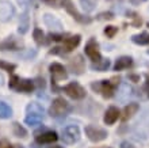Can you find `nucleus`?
Wrapping results in <instances>:
<instances>
[{"label":"nucleus","mask_w":149,"mask_h":148,"mask_svg":"<svg viewBox=\"0 0 149 148\" xmlns=\"http://www.w3.org/2000/svg\"><path fill=\"white\" fill-rule=\"evenodd\" d=\"M92 90L95 93L100 94L103 98H113L114 97V93H115V84H114L111 80H102V82H94L91 84Z\"/></svg>","instance_id":"obj_1"},{"label":"nucleus","mask_w":149,"mask_h":148,"mask_svg":"<svg viewBox=\"0 0 149 148\" xmlns=\"http://www.w3.org/2000/svg\"><path fill=\"white\" fill-rule=\"evenodd\" d=\"M69 110H71L69 103L64 98L58 97V98H56V99H53V102H52V106H50V109H49V114H50L52 117L58 118V117L65 116Z\"/></svg>","instance_id":"obj_2"},{"label":"nucleus","mask_w":149,"mask_h":148,"mask_svg":"<svg viewBox=\"0 0 149 148\" xmlns=\"http://www.w3.org/2000/svg\"><path fill=\"white\" fill-rule=\"evenodd\" d=\"M84 132H86V136L88 137V140L92 143H99V141L106 140L109 136L106 129L96 126V125H87L84 128Z\"/></svg>","instance_id":"obj_3"},{"label":"nucleus","mask_w":149,"mask_h":148,"mask_svg":"<svg viewBox=\"0 0 149 148\" xmlns=\"http://www.w3.org/2000/svg\"><path fill=\"white\" fill-rule=\"evenodd\" d=\"M61 139L65 144H74L80 140V129L77 125H68L61 132Z\"/></svg>","instance_id":"obj_4"},{"label":"nucleus","mask_w":149,"mask_h":148,"mask_svg":"<svg viewBox=\"0 0 149 148\" xmlns=\"http://www.w3.org/2000/svg\"><path fill=\"white\" fill-rule=\"evenodd\" d=\"M63 91L67 94L69 98L74 99V101L84 99V98H86V95H87L84 87H81L79 83H76V82H72V83H69V84H67V86L63 88Z\"/></svg>","instance_id":"obj_5"},{"label":"nucleus","mask_w":149,"mask_h":148,"mask_svg":"<svg viewBox=\"0 0 149 148\" xmlns=\"http://www.w3.org/2000/svg\"><path fill=\"white\" fill-rule=\"evenodd\" d=\"M61 6L67 10L68 14H71V15L73 16L74 20H77L79 23H90L91 22V18L81 15V14L76 10V7H74L73 3H72V0H63V1H61Z\"/></svg>","instance_id":"obj_6"},{"label":"nucleus","mask_w":149,"mask_h":148,"mask_svg":"<svg viewBox=\"0 0 149 148\" xmlns=\"http://www.w3.org/2000/svg\"><path fill=\"white\" fill-rule=\"evenodd\" d=\"M68 69L74 75H83L86 72V61L81 55H76L68 62Z\"/></svg>","instance_id":"obj_7"},{"label":"nucleus","mask_w":149,"mask_h":148,"mask_svg":"<svg viewBox=\"0 0 149 148\" xmlns=\"http://www.w3.org/2000/svg\"><path fill=\"white\" fill-rule=\"evenodd\" d=\"M49 71H50V74H52V79L56 80V82L65 80V79L68 78L67 68H65L63 64H60V62H53V64H50Z\"/></svg>","instance_id":"obj_8"},{"label":"nucleus","mask_w":149,"mask_h":148,"mask_svg":"<svg viewBox=\"0 0 149 148\" xmlns=\"http://www.w3.org/2000/svg\"><path fill=\"white\" fill-rule=\"evenodd\" d=\"M15 15V7L7 0H0V20L7 22Z\"/></svg>","instance_id":"obj_9"},{"label":"nucleus","mask_w":149,"mask_h":148,"mask_svg":"<svg viewBox=\"0 0 149 148\" xmlns=\"http://www.w3.org/2000/svg\"><path fill=\"white\" fill-rule=\"evenodd\" d=\"M84 51H86V55L92 60V62H96V61H99V60H102V55H100V52H99L98 42H96L94 38L88 41V43H87L86 48H84Z\"/></svg>","instance_id":"obj_10"},{"label":"nucleus","mask_w":149,"mask_h":148,"mask_svg":"<svg viewBox=\"0 0 149 148\" xmlns=\"http://www.w3.org/2000/svg\"><path fill=\"white\" fill-rule=\"evenodd\" d=\"M58 140V136L54 130H43L41 133H36V141L39 144H53Z\"/></svg>","instance_id":"obj_11"},{"label":"nucleus","mask_w":149,"mask_h":148,"mask_svg":"<svg viewBox=\"0 0 149 148\" xmlns=\"http://www.w3.org/2000/svg\"><path fill=\"white\" fill-rule=\"evenodd\" d=\"M23 46V42L15 37H8L6 41L0 43V51H19Z\"/></svg>","instance_id":"obj_12"},{"label":"nucleus","mask_w":149,"mask_h":148,"mask_svg":"<svg viewBox=\"0 0 149 148\" xmlns=\"http://www.w3.org/2000/svg\"><path fill=\"white\" fill-rule=\"evenodd\" d=\"M119 117H121V112H119V109L115 107V106H110V107L106 110V113H104L103 121H104V124L106 125H113V124L117 122Z\"/></svg>","instance_id":"obj_13"},{"label":"nucleus","mask_w":149,"mask_h":148,"mask_svg":"<svg viewBox=\"0 0 149 148\" xmlns=\"http://www.w3.org/2000/svg\"><path fill=\"white\" fill-rule=\"evenodd\" d=\"M43 22L49 29H52L53 31H61L63 30V23L60 22V19L54 15L50 14H45L43 15Z\"/></svg>","instance_id":"obj_14"},{"label":"nucleus","mask_w":149,"mask_h":148,"mask_svg":"<svg viewBox=\"0 0 149 148\" xmlns=\"http://www.w3.org/2000/svg\"><path fill=\"white\" fill-rule=\"evenodd\" d=\"M80 41H81V37H80L79 34L72 35V37H69V38H65V39H64L63 51L64 52H72L74 48L79 46Z\"/></svg>","instance_id":"obj_15"},{"label":"nucleus","mask_w":149,"mask_h":148,"mask_svg":"<svg viewBox=\"0 0 149 148\" xmlns=\"http://www.w3.org/2000/svg\"><path fill=\"white\" fill-rule=\"evenodd\" d=\"M133 64V59L130 56H121L118 57L115 64H114V71H123V69H127L129 67H132Z\"/></svg>","instance_id":"obj_16"},{"label":"nucleus","mask_w":149,"mask_h":148,"mask_svg":"<svg viewBox=\"0 0 149 148\" xmlns=\"http://www.w3.org/2000/svg\"><path fill=\"white\" fill-rule=\"evenodd\" d=\"M34 80L31 79H20L19 78V82H18V86H16L15 91H19V93H31L34 90Z\"/></svg>","instance_id":"obj_17"},{"label":"nucleus","mask_w":149,"mask_h":148,"mask_svg":"<svg viewBox=\"0 0 149 148\" xmlns=\"http://www.w3.org/2000/svg\"><path fill=\"white\" fill-rule=\"evenodd\" d=\"M138 109H140L138 103H134V102H132V103H129V105H126L125 109H123V114H122V120L123 121L130 120V118L133 117L134 114L138 112Z\"/></svg>","instance_id":"obj_18"},{"label":"nucleus","mask_w":149,"mask_h":148,"mask_svg":"<svg viewBox=\"0 0 149 148\" xmlns=\"http://www.w3.org/2000/svg\"><path fill=\"white\" fill-rule=\"evenodd\" d=\"M43 121V114H38V113H27L26 118H24V122L30 126H37V125H41Z\"/></svg>","instance_id":"obj_19"},{"label":"nucleus","mask_w":149,"mask_h":148,"mask_svg":"<svg viewBox=\"0 0 149 148\" xmlns=\"http://www.w3.org/2000/svg\"><path fill=\"white\" fill-rule=\"evenodd\" d=\"M110 60L109 59H102L99 60V61L96 62H92V65H91V68L94 71H99V72H104V71L109 69V67H110Z\"/></svg>","instance_id":"obj_20"},{"label":"nucleus","mask_w":149,"mask_h":148,"mask_svg":"<svg viewBox=\"0 0 149 148\" xmlns=\"http://www.w3.org/2000/svg\"><path fill=\"white\" fill-rule=\"evenodd\" d=\"M12 117V109L11 106L6 103V102L0 101V118L1 120H7V118Z\"/></svg>","instance_id":"obj_21"},{"label":"nucleus","mask_w":149,"mask_h":148,"mask_svg":"<svg viewBox=\"0 0 149 148\" xmlns=\"http://www.w3.org/2000/svg\"><path fill=\"white\" fill-rule=\"evenodd\" d=\"M132 41L137 45H149V33L144 31L140 34H136L132 37Z\"/></svg>","instance_id":"obj_22"},{"label":"nucleus","mask_w":149,"mask_h":148,"mask_svg":"<svg viewBox=\"0 0 149 148\" xmlns=\"http://www.w3.org/2000/svg\"><path fill=\"white\" fill-rule=\"evenodd\" d=\"M29 27H30V20H29V15H27V11H26L23 15L20 16L19 29H18V31H19L20 34H24V33H27Z\"/></svg>","instance_id":"obj_23"},{"label":"nucleus","mask_w":149,"mask_h":148,"mask_svg":"<svg viewBox=\"0 0 149 148\" xmlns=\"http://www.w3.org/2000/svg\"><path fill=\"white\" fill-rule=\"evenodd\" d=\"M12 132L16 137H20V139H24L27 137V130L19 124V122H14L12 124Z\"/></svg>","instance_id":"obj_24"},{"label":"nucleus","mask_w":149,"mask_h":148,"mask_svg":"<svg viewBox=\"0 0 149 148\" xmlns=\"http://www.w3.org/2000/svg\"><path fill=\"white\" fill-rule=\"evenodd\" d=\"M27 113H38V114H43V106L38 102H30L26 107Z\"/></svg>","instance_id":"obj_25"},{"label":"nucleus","mask_w":149,"mask_h":148,"mask_svg":"<svg viewBox=\"0 0 149 148\" xmlns=\"http://www.w3.org/2000/svg\"><path fill=\"white\" fill-rule=\"evenodd\" d=\"M33 37H34V41L37 42V45H42L45 42V34H43V31L41 29H34L33 31Z\"/></svg>","instance_id":"obj_26"},{"label":"nucleus","mask_w":149,"mask_h":148,"mask_svg":"<svg viewBox=\"0 0 149 148\" xmlns=\"http://www.w3.org/2000/svg\"><path fill=\"white\" fill-rule=\"evenodd\" d=\"M83 8L86 10L87 12H91L95 10V6H96V1L95 0H80Z\"/></svg>","instance_id":"obj_27"},{"label":"nucleus","mask_w":149,"mask_h":148,"mask_svg":"<svg viewBox=\"0 0 149 148\" xmlns=\"http://www.w3.org/2000/svg\"><path fill=\"white\" fill-rule=\"evenodd\" d=\"M0 68L3 71H7V72H14L16 68L15 64H11V62H7V61H0Z\"/></svg>","instance_id":"obj_28"},{"label":"nucleus","mask_w":149,"mask_h":148,"mask_svg":"<svg viewBox=\"0 0 149 148\" xmlns=\"http://www.w3.org/2000/svg\"><path fill=\"white\" fill-rule=\"evenodd\" d=\"M117 33H118V27H115V26H107V27L104 29V34H106L109 38H113Z\"/></svg>","instance_id":"obj_29"},{"label":"nucleus","mask_w":149,"mask_h":148,"mask_svg":"<svg viewBox=\"0 0 149 148\" xmlns=\"http://www.w3.org/2000/svg\"><path fill=\"white\" fill-rule=\"evenodd\" d=\"M34 86H36L38 90H43L45 87H46V82H45V79L43 78L38 76V78H36V80H34Z\"/></svg>","instance_id":"obj_30"},{"label":"nucleus","mask_w":149,"mask_h":148,"mask_svg":"<svg viewBox=\"0 0 149 148\" xmlns=\"http://www.w3.org/2000/svg\"><path fill=\"white\" fill-rule=\"evenodd\" d=\"M18 82H19V76H16V75H12L11 78H10V83H8V87L11 90H15L16 86H18Z\"/></svg>","instance_id":"obj_31"},{"label":"nucleus","mask_w":149,"mask_h":148,"mask_svg":"<svg viewBox=\"0 0 149 148\" xmlns=\"http://www.w3.org/2000/svg\"><path fill=\"white\" fill-rule=\"evenodd\" d=\"M114 15H113V12H102V14H99L98 15V19H113Z\"/></svg>","instance_id":"obj_32"},{"label":"nucleus","mask_w":149,"mask_h":148,"mask_svg":"<svg viewBox=\"0 0 149 148\" xmlns=\"http://www.w3.org/2000/svg\"><path fill=\"white\" fill-rule=\"evenodd\" d=\"M49 38H50V41H61L64 37H63L61 34H56V33H52V34L49 35Z\"/></svg>","instance_id":"obj_33"},{"label":"nucleus","mask_w":149,"mask_h":148,"mask_svg":"<svg viewBox=\"0 0 149 148\" xmlns=\"http://www.w3.org/2000/svg\"><path fill=\"white\" fill-rule=\"evenodd\" d=\"M0 148H14L11 144H10V141L3 139V140H0Z\"/></svg>","instance_id":"obj_34"},{"label":"nucleus","mask_w":149,"mask_h":148,"mask_svg":"<svg viewBox=\"0 0 149 148\" xmlns=\"http://www.w3.org/2000/svg\"><path fill=\"white\" fill-rule=\"evenodd\" d=\"M129 79L132 80V82H134V83L140 82V76H138V75H134V74H130L129 75Z\"/></svg>","instance_id":"obj_35"},{"label":"nucleus","mask_w":149,"mask_h":148,"mask_svg":"<svg viewBox=\"0 0 149 148\" xmlns=\"http://www.w3.org/2000/svg\"><path fill=\"white\" fill-rule=\"evenodd\" d=\"M121 148H134V145L129 141H122L121 143Z\"/></svg>","instance_id":"obj_36"},{"label":"nucleus","mask_w":149,"mask_h":148,"mask_svg":"<svg viewBox=\"0 0 149 148\" xmlns=\"http://www.w3.org/2000/svg\"><path fill=\"white\" fill-rule=\"evenodd\" d=\"M145 91L149 97V75H146V82H145Z\"/></svg>","instance_id":"obj_37"},{"label":"nucleus","mask_w":149,"mask_h":148,"mask_svg":"<svg viewBox=\"0 0 149 148\" xmlns=\"http://www.w3.org/2000/svg\"><path fill=\"white\" fill-rule=\"evenodd\" d=\"M142 1H145V0H130L132 4H140V3H142Z\"/></svg>","instance_id":"obj_38"},{"label":"nucleus","mask_w":149,"mask_h":148,"mask_svg":"<svg viewBox=\"0 0 149 148\" xmlns=\"http://www.w3.org/2000/svg\"><path fill=\"white\" fill-rule=\"evenodd\" d=\"M3 84H4V76L0 74V87L3 86Z\"/></svg>","instance_id":"obj_39"},{"label":"nucleus","mask_w":149,"mask_h":148,"mask_svg":"<svg viewBox=\"0 0 149 148\" xmlns=\"http://www.w3.org/2000/svg\"><path fill=\"white\" fill-rule=\"evenodd\" d=\"M45 3H47V4H53V3H56L57 0H43Z\"/></svg>","instance_id":"obj_40"},{"label":"nucleus","mask_w":149,"mask_h":148,"mask_svg":"<svg viewBox=\"0 0 149 148\" xmlns=\"http://www.w3.org/2000/svg\"><path fill=\"white\" fill-rule=\"evenodd\" d=\"M107 1H111V3H118V1H122V0H107Z\"/></svg>","instance_id":"obj_41"},{"label":"nucleus","mask_w":149,"mask_h":148,"mask_svg":"<svg viewBox=\"0 0 149 148\" xmlns=\"http://www.w3.org/2000/svg\"><path fill=\"white\" fill-rule=\"evenodd\" d=\"M14 148H23V145H19V144H16V145H14Z\"/></svg>","instance_id":"obj_42"},{"label":"nucleus","mask_w":149,"mask_h":148,"mask_svg":"<svg viewBox=\"0 0 149 148\" xmlns=\"http://www.w3.org/2000/svg\"><path fill=\"white\" fill-rule=\"evenodd\" d=\"M49 148H63V147H60V145H52V147H49Z\"/></svg>","instance_id":"obj_43"},{"label":"nucleus","mask_w":149,"mask_h":148,"mask_svg":"<svg viewBox=\"0 0 149 148\" xmlns=\"http://www.w3.org/2000/svg\"><path fill=\"white\" fill-rule=\"evenodd\" d=\"M102 148H110V147H102Z\"/></svg>","instance_id":"obj_44"},{"label":"nucleus","mask_w":149,"mask_h":148,"mask_svg":"<svg viewBox=\"0 0 149 148\" xmlns=\"http://www.w3.org/2000/svg\"><path fill=\"white\" fill-rule=\"evenodd\" d=\"M148 55H149V51H148Z\"/></svg>","instance_id":"obj_45"}]
</instances>
